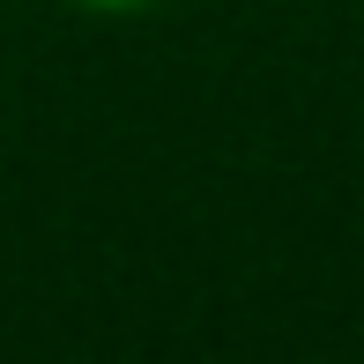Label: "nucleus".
<instances>
[{"label": "nucleus", "mask_w": 364, "mask_h": 364, "mask_svg": "<svg viewBox=\"0 0 364 364\" xmlns=\"http://www.w3.org/2000/svg\"><path fill=\"white\" fill-rule=\"evenodd\" d=\"M82 8H97V15H127V8H149V0H82Z\"/></svg>", "instance_id": "1"}]
</instances>
